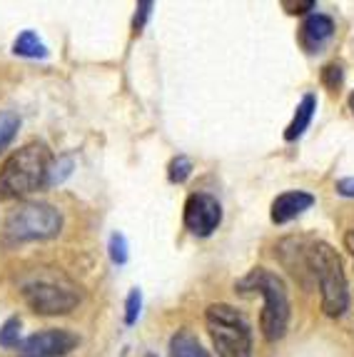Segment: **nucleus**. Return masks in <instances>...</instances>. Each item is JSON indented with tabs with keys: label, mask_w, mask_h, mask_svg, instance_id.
Returning <instances> with one entry per match:
<instances>
[{
	"label": "nucleus",
	"mask_w": 354,
	"mask_h": 357,
	"mask_svg": "<svg viewBox=\"0 0 354 357\" xmlns=\"http://www.w3.org/2000/svg\"><path fill=\"white\" fill-rule=\"evenodd\" d=\"M334 36V20L330 15H322V13H314L309 15L300 28V45L307 53H319L322 45H325L330 38Z\"/></svg>",
	"instance_id": "nucleus-9"
},
{
	"label": "nucleus",
	"mask_w": 354,
	"mask_h": 357,
	"mask_svg": "<svg viewBox=\"0 0 354 357\" xmlns=\"http://www.w3.org/2000/svg\"><path fill=\"white\" fill-rule=\"evenodd\" d=\"M284 8H292L289 13H305V8H314V3L312 0H307V3H284Z\"/></svg>",
	"instance_id": "nucleus-23"
},
{
	"label": "nucleus",
	"mask_w": 354,
	"mask_h": 357,
	"mask_svg": "<svg viewBox=\"0 0 354 357\" xmlns=\"http://www.w3.org/2000/svg\"><path fill=\"white\" fill-rule=\"evenodd\" d=\"M190 173H192V162H190V158H185V155L172 158V162L167 165V178H170V183H185V180L190 178Z\"/></svg>",
	"instance_id": "nucleus-15"
},
{
	"label": "nucleus",
	"mask_w": 354,
	"mask_h": 357,
	"mask_svg": "<svg viewBox=\"0 0 354 357\" xmlns=\"http://www.w3.org/2000/svg\"><path fill=\"white\" fill-rule=\"evenodd\" d=\"M322 80H325L327 88L337 90L339 85H342V66H337V63L327 66L325 70H322Z\"/></svg>",
	"instance_id": "nucleus-20"
},
{
	"label": "nucleus",
	"mask_w": 354,
	"mask_h": 357,
	"mask_svg": "<svg viewBox=\"0 0 354 357\" xmlns=\"http://www.w3.org/2000/svg\"><path fill=\"white\" fill-rule=\"evenodd\" d=\"M314 205V197L305 190H287L282 195L275 197V203H272V222H277V225H284V222L295 220L297 215H302L305 210H309Z\"/></svg>",
	"instance_id": "nucleus-10"
},
{
	"label": "nucleus",
	"mask_w": 354,
	"mask_h": 357,
	"mask_svg": "<svg viewBox=\"0 0 354 357\" xmlns=\"http://www.w3.org/2000/svg\"><path fill=\"white\" fill-rule=\"evenodd\" d=\"M150 10H153V3H140L137 6V15H135V33H140L142 25H145V20H148Z\"/></svg>",
	"instance_id": "nucleus-21"
},
{
	"label": "nucleus",
	"mask_w": 354,
	"mask_h": 357,
	"mask_svg": "<svg viewBox=\"0 0 354 357\" xmlns=\"http://www.w3.org/2000/svg\"><path fill=\"white\" fill-rule=\"evenodd\" d=\"M50 162V150L43 143H28L15 150L0 170V197H23L47 185Z\"/></svg>",
	"instance_id": "nucleus-2"
},
{
	"label": "nucleus",
	"mask_w": 354,
	"mask_h": 357,
	"mask_svg": "<svg viewBox=\"0 0 354 357\" xmlns=\"http://www.w3.org/2000/svg\"><path fill=\"white\" fill-rule=\"evenodd\" d=\"M25 305L38 315H68L80 303V290L66 278L36 275L20 285Z\"/></svg>",
	"instance_id": "nucleus-6"
},
{
	"label": "nucleus",
	"mask_w": 354,
	"mask_h": 357,
	"mask_svg": "<svg viewBox=\"0 0 354 357\" xmlns=\"http://www.w3.org/2000/svg\"><path fill=\"white\" fill-rule=\"evenodd\" d=\"M314 110H317V98H314L312 93H307V96L302 98L300 105H297L295 118H292V123H289L287 130H284V140H287V143H295L297 137L305 135V130H307L309 123H312Z\"/></svg>",
	"instance_id": "nucleus-11"
},
{
	"label": "nucleus",
	"mask_w": 354,
	"mask_h": 357,
	"mask_svg": "<svg viewBox=\"0 0 354 357\" xmlns=\"http://www.w3.org/2000/svg\"><path fill=\"white\" fill-rule=\"evenodd\" d=\"M72 170V158H58V160L50 162V170H47V185H60L63 180L70 175Z\"/></svg>",
	"instance_id": "nucleus-16"
},
{
	"label": "nucleus",
	"mask_w": 354,
	"mask_h": 357,
	"mask_svg": "<svg viewBox=\"0 0 354 357\" xmlns=\"http://www.w3.org/2000/svg\"><path fill=\"white\" fill-rule=\"evenodd\" d=\"M145 357H155V355H145Z\"/></svg>",
	"instance_id": "nucleus-26"
},
{
	"label": "nucleus",
	"mask_w": 354,
	"mask_h": 357,
	"mask_svg": "<svg viewBox=\"0 0 354 357\" xmlns=\"http://www.w3.org/2000/svg\"><path fill=\"white\" fill-rule=\"evenodd\" d=\"M110 260L115 262V265H125V262H128V240H125L123 232H112Z\"/></svg>",
	"instance_id": "nucleus-18"
},
{
	"label": "nucleus",
	"mask_w": 354,
	"mask_h": 357,
	"mask_svg": "<svg viewBox=\"0 0 354 357\" xmlns=\"http://www.w3.org/2000/svg\"><path fill=\"white\" fill-rule=\"evenodd\" d=\"M13 53L23 55V58H45L47 48L33 30H25V33H20V36L15 38V43H13Z\"/></svg>",
	"instance_id": "nucleus-13"
},
{
	"label": "nucleus",
	"mask_w": 354,
	"mask_h": 357,
	"mask_svg": "<svg viewBox=\"0 0 354 357\" xmlns=\"http://www.w3.org/2000/svg\"><path fill=\"white\" fill-rule=\"evenodd\" d=\"M63 227V215L47 203H20L13 208L0 227V245L15 248L23 243L55 238Z\"/></svg>",
	"instance_id": "nucleus-4"
},
{
	"label": "nucleus",
	"mask_w": 354,
	"mask_h": 357,
	"mask_svg": "<svg viewBox=\"0 0 354 357\" xmlns=\"http://www.w3.org/2000/svg\"><path fill=\"white\" fill-rule=\"evenodd\" d=\"M337 192L344 197H354V178H342L337 180Z\"/></svg>",
	"instance_id": "nucleus-22"
},
{
	"label": "nucleus",
	"mask_w": 354,
	"mask_h": 357,
	"mask_svg": "<svg viewBox=\"0 0 354 357\" xmlns=\"http://www.w3.org/2000/svg\"><path fill=\"white\" fill-rule=\"evenodd\" d=\"M23 340H20V320L18 317H10V320L0 328V345L3 347H18Z\"/></svg>",
	"instance_id": "nucleus-17"
},
{
	"label": "nucleus",
	"mask_w": 354,
	"mask_h": 357,
	"mask_svg": "<svg viewBox=\"0 0 354 357\" xmlns=\"http://www.w3.org/2000/svg\"><path fill=\"white\" fill-rule=\"evenodd\" d=\"M140 310H142V292L135 287V290H130L128 300H125V322L135 325L137 317H140Z\"/></svg>",
	"instance_id": "nucleus-19"
},
{
	"label": "nucleus",
	"mask_w": 354,
	"mask_h": 357,
	"mask_svg": "<svg viewBox=\"0 0 354 357\" xmlns=\"http://www.w3.org/2000/svg\"><path fill=\"white\" fill-rule=\"evenodd\" d=\"M349 110L354 113V90H352V96H349Z\"/></svg>",
	"instance_id": "nucleus-25"
},
{
	"label": "nucleus",
	"mask_w": 354,
	"mask_h": 357,
	"mask_svg": "<svg viewBox=\"0 0 354 357\" xmlns=\"http://www.w3.org/2000/svg\"><path fill=\"white\" fill-rule=\"evenodd\" d=\"M222 222V208L217 197L207 192H195L185 203V227L197 238H210Z\"/></svg>",
	"instance_id": "nucleus-7"
},
{
	"label": "nucleus",
	"mask_w": 354,
	"mask_h": 357,
	"mask_svg": "<svg viewBox=\"0 0 354 357\" xmlns=\"http://www.w3.org/2000/svg\"><path fill=\"white\" fill-rule=\"evenodd\" d=\"M170 357H210V352L200 345V340L192 333L180 330L170 340Z\"/></svg>",
	"instance_id": "nucleus-12"
},
{
	"label": "nucleus",
	"mask_w": 354,
	"mask_h": 357,
	"mask_svg": "<svg viewBox=\"0 0 354 357\" xmlns=\"http://www.w3.org/2000/svg\"><path fill=\"white\" fill-rule=\"evenodd\" d=\"M207 333L220 357H252V330L249 322L232 305L215 303L205 312Z\"/></svg>",
	"instance_id": "nucleus-5"
},
{
	"label": "nucleus",
	"mask_w": 354,
	"mask_h": 357,
	"mask_svg": "<svg viewBox=\"0 0 354 357\" xmlns=\"http://www.w3.org/2000/svg\"><path fill=\"white\" fill-rule=\"evenodd\" d=\"M344 248H347V250L352 252V257H354V227H352V230H347V235H344Z\"/></svg>",
	"instance_id": "nucleus-24"
},
{
	"label": "nucleus",
	"mask_w": 354,
	"mask_h": 357,
	"mask_svg": "<svg viewBox=\"0 0 354 357\" xmlns=\"http://www.w3.org/2000/svg\"><path fill=\"white\" fill-rule=\"evenodd\" d=\"M305 260H307L309 275L319 285L322 292V310L330 317H342L349 307V287L344 278L342 257L337 255L332 245L314 240L305 245Z\"/></svg>",
	"instance_id": "nucleus-1"
},
{
	"label": "nucleus",
	"mask_w": 354,
	"mask_h": 357,
	"mask_svg": "<svg viewBox=\"0 0 354 357\" xmlns=\"http://www.w3.org/2000/svg\"><path fill=\"white\" fill-rule=\"evenodd\" d=\"M20 128V118L10 110H3L0 113V153L13 143V137Z\"/></svg>",
	"instance_id": "nucleus-14"
},
{
	"label": "nucleus",
	"mask_w": 354,
	"mask_h": 357,
	"mask_svg": "<svg viewBox=\"0 0 354 357\" xmlns=\"http://www.w3.org/2000/svg\"><path fill=\"white\" fill-rule=\"evenodd\" d=\"M240 292H260L265 305H262L260 328L267 342H277L284 337L289 328V298L284 290V282L277 275L265 268H254L237 282Z\"/></svg>",
	"instance_id": "nucleus-3"
},
{
	"label": "nucleus",
	"mask_w": 354,
	"mask_h": 357,
	"mask_svg": "<svg viewBox=\"0 0 354 357\" xmlns=\"http://www.w3.org/2000/svg\"><path fill=\"white\" fill-rule=\"evenodd\" d=\"M77 335L68 330H43L25 337L18 345L20 357H63L77 347Z\"/></svg>",
	"instance_id": "nucleus-8"
}]
</instances>
